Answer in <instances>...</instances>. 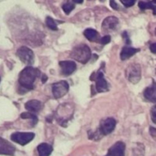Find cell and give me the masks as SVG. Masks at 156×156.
<instances>
[{
  "label": "cell",
  "mask_w": 156,
  "mask_h": 156,
  "mask_svg": "<svg viewBox=\"0 0 156 156\" xmlns=\"http://www.w3.org/2000/svg\"><path fill=\"white\" fill-rule=\"evenodd\" d=\"M127 79L133 84H136L141 80V68L138 64H132L126 69Z\"/></svg>",
  "instance_id": "277c9868"
},
{
  "label": "cell",
  "mask_w": 156,
  "mask_h": 156,
  "mask_svg": "<svg viewBox=\"0 0 156 156\" xmlns=\"http://www.w3.org/2000/svg\"><path fill=\"white\" fill-rule=\"evenodd\" d=\"M116 126V121L113 118H107L101 122L99 133L101 135H108L113 132Z\"/></svg>",
  "instance_id": "52a82bcc"
},
{
  "label": "cell",
  "mask_w": 156,
  "mask_h": 156,
  "mask_svg": "<svg viewBox=\"0 0 156 156\" xmlns=\"http://www.w3.org/2000/svg\"><path fill=\"white\" fill-rule=\"evenodd\" d=\"M46 24L52 30H57L58 29V27H57V24H56L55 20L53 18H51L50 16H48L46 18Z\"/></svg>",
  "instance_id": "ac0fdd59"
},
{
  "label": "cell",
  "mask_w": 156,
  "mask_h": 156,
  "mask_svg": "<svg viewBox=\"0 0 156 156\" xmlns=\"http://www.w3.org/2000/svg\"><path fill=\"white\" fill-rule=\"evenodd\" d=\"M119 24V20L115 16H109L105 18L102 22V28L103 31H112L114 30Z\"/></svg>",
  "instance_id": "8fae6325"
},
{
  "label": "cell",
  "mask_w": 156,
  "mask_h": 156,
  "mask_svg": "<svg viewBox=\"0 0 156 156\" xmlns=\"http://www.w3.org/2000/svg\"><path fill=\"white\" fill-rule=\"evenodd\" d=\"M100 41H101V44H103V45H106V44H108V43H110L111 42V37L110 36H104L103 37H101V39H100Z\"/></svg>",
  "instance_id": "603a6c76"
},
{
  "label": "cell",
  "mask_w": 156,
  "mask_h": 156,
  "mask_svg": "<svg viewBox=\"0 0 156 156\" xmlns=\"http://www.w3.org/2000/svg\"><path fill=\"white\" fill-rule=\"evenodd\" d=\"M110 5H111V6H112V8H113V9H118V5L116 4V2H115V0H110Z\"/></svg>",
  "instance_id": "d4e9b609"
},
{
  "label": "cell",
  "mask_w": 156,
  "mask_h": 156,
  "mask_svg": "<svg viewBox=\"0 0 156 156\" xmlns=\"http://www.w3.org/2000/svg\"><path fill=\"white\" fill-rule=\"evenodd\" d=\"M52 151V146L48 144H41L37 146V152L39 156H49Z\"/></svg>",
  "instance_id": "9a60e30c"
},
{
  "label": "cell",
  "mask_w": 156,
  "mask_h": 156,
  "mask_svg": "<svg viewBox=\"0 0 156 156\" xmlns=\"http://www.w3.org/2000/svg\"><path fill=\"white\" fill-rule=\"evenodd\" d=\"M47 80H48L47 76H46V75H43V77H42V82H43V83H45V82L47 81Z\"/></svg>",
  "instance_id": "4316f807"
},
{
  "label": "cell",
  "mask_w": 156,
  "mask_h": 156,
  "mask_svg": "<svg viewBox=\"0 0 156 156\" xmlns=\"http://www.w3.org/2000/svg\"><path fill=\"white\" fill-rule=\"evenodd\" d=\"M20 117L23 119H31L33 121V125L37 122V117L32 112H24L20 115Z\"/></svg>",
  "instance_id": "e0dca14e"
},
{
  "label": "cell",
  "mask_w": 156,
  "mask_h": 156,
  "mask_svg": "<svg viewBox=\"0 0 156 156\" xmlns=\"http://www.w3.org/2000/svg\"><path fill=\"white\" fill-rule=\"evenodd\" d=\"M150 50H151L153 53L156 54V43H154V44H152V45L150 46Z\"/></svg>",
  "instance_id": "484cf974"
},
{
  "label": "cell",
  "mask_w": 156,
  "mask_h": 156,
  "mask_svg": "<svg viewBox=\"0 0 156 156\" xmlns=\"http://www.w3.org/2000/svg\"><path fill=\"white\" fill-rule=\"evenodd\" d=\"M39 74L40 72L37 69L28 66L20 72L18 79L19 84L27 90H30L34 89V82L36 79L39 76Z\"/></svg>",
  "instance_id": "6da1fadb"
},
{
  "label": "cell",
  "mask_w": 156,
  "mask_h": 156,
  "mask_svg": "<svg viewBox=\"0 0 156 156\" xmlns=\"http://www.w3.org/2000/svg\"><path fill=\"white\" fill-rule=\"evenodd\" d=\"M151 119L154 123H156V105H154L151 110Z\"/></svg>",
  "instance_id": "7402d4cb"
},
{
  "label": "cell",
  "mask_w": 156,
  "mask_h": 156,
  "mask_svg": "<svg viewBox=\"0 0 156 156\" xmlns=\"http://www.w3.org/2000/svg\"><path fill=\"white\" fill-rule=\"evenodd\" d=\"M25 108H26V110L28 111L29 112L35 113V112L40 111V109L42 108V103H41L39 101L32 100V101H27V102L25 104Z\"/></svg>",
  "instance_id": "7c38bea8"
},
{
  "label": "cell",
  "mask_w": 156,
  "mask_h": 156,
  "mask_svg": "<svg viewBox=\"0 0 156 156\" xmlns=\"http://www.w3.org/2000/svg\"><path fill=\"white\" fill-rule=\"evenodd\" d=\"M0 80H1V79H0Z\"/></svg>",
  "instance_id": "1f68e13d"
},
{
  "label": "cell",
  "mask_w": 156,
  "mask_h": 156,
  "mask_svg": "<svg viewBox=\"0 0 156 156\" xmlns=\"http://www.w3.org/2000/svg\"><path fill=\"white\" fill-rule=\"evenodd\" d=\"M121 2L126 7H130V6H133L135 4L136 0H121Z\"/></svg>",
  "instance_id": "44dd1931"
},
{
  "label": "cell",
  "mask_w": 156,
  "mask_h": 156,
  "mask_svg": "<svg viewBox=\"0 0 156 156\" xmlns=\"http://www.w3.org/2000/svg\"><path fill=\"white\" fill-rule=\"evenodd\" d=\"M140 49L138 48H130V47H124L121 52V59L122 60H125L130 58L131 57H133L134 54H136Z\"/></svg>",
  "instance_id": "5bb4252c"
},
{
  "label": "cell",
  "mask_w": 156,
  "mask_h": 156,
  "mask_svg": "<svg viewBox=\"0 0 156 156\" xmlns=\"http://www.w3.org/2000/svg\"><path fill=\"white\" fill-rule=\"evenodd\" d=\"M153 3H154V4H156V0H153Z\"/></svg>",
  "instance_id": "f546056e"
},
{
  "label": "cell",
  "mask_w": 156,
  "mask_h": 156,
  "mask_svg": "<svg viewBox=\"0 0 156 156\" xmlns=\"http://www.w3.org/2000/svg\"><path fill=\"white\" fill-rule=\"evenodd\" d=\"M144 98L151 102H156V87L155 86H151L148 87L144 90Z\"/></svg>",
  "instance_id": "4fadbf2b"
},
{
  "label": "cell",
  "mask_w": 156,
  "mask_h": 156,
  "mask_svg": "<svg viewBox=\"0 0 156 156\" xmlns=\"http://www.w3.org/2000/svg\"><path fill=\"white\" fill-rule=\"evenodd\" d=\"M156 5H154L152 3H147V2H139V7L143 10H145V9H154Z\"/></svg>",
  "instance_id": "ffe728a7"
},
{
  "label": "cell",
  "mask_w": 156,
  "mask_h": 156,
  "mask_svg": "<svg viewBox=\"0 0 156 156\" xmlns=\"http://www.w3.org/2000/svg\"><path fill=\"white\" fill-rule=\"evenodd\" d=\"M155 34H156V29H155Z\"/></svg>",
  "instance_id": "4dcf8cb0"
},
{
  "label": "cell",
  "mask_w": 156,
  "mask_h": 156,
  "mask_svg": "<svg viewBox=\"0 0 156 156\" xmlns=\"http://www.w3.org/2000/svg\"><path fill=\"white\" fill-rule=\"evenodd\" d=\"M74 7H75L74 4H72V3H70V2H67L66 4L63 5L62 9H63V11H64L66 14H69V13L74 9Z\"/></svg>",
  "instance_id": "d6986e66"
},
{
  "label": "cell",
  "mask_w": 156,
  "mask_h": 156,
  "mask_svg": "<svg viewBox=\"0 0 156 156\" xmlns=\"http://www.w3.org/2000/svg\"><path fill=\"white\" fill-rule=\"evenodd\" d=\"M74 3H77V4H81L83 2V0H73Z\"/></svg>",
  "instance_id": "83f0119b"
},
{
  "label": "cell",
  "mask_w": 156,
  "mask_h": 156,
  "mask_svg": "<svg viewBox=\"0 0 156 156\" xmlns=\"http://www.w3.org/2000/svg\"><path fill=\"white\" fill-rule=\"evenodd\" d=\"M16 55L17 57L19 58V59L27 64V65H29L31 66L33 63H34V59H35V57H34V53L33 51L28 48L27 47H21L17 49V52H16Z\"/></svg>",
  "instance_id": "3957f363"
},
{
  "label": "cell",
  "mask_w": 156,
  "mask_h": 156,
  "mask_svg": "<svg viewBox=\"0 0 156 156\" xmlns=\"http://www.w3.org/2000/svg\"><path fill=\"white\" fill-rule=\"evenodd\" d=\"M153 11H154V14L156 16V6L154 8V9H153Z\"/></svg>",
  "instance_id": "f1b7e54d"
},
{
  "label": "cell",
  "mask_w": 156,
  "mask_h": 156,
  "mask_svg": "<svg viewBox=\"0 0 156 156\" xmlns=\"http://www.w3.org/2000/svg\"><path fill=\"white\" fill-rule=\"evenodd\" d=\"M150 134L156 141V129L154 127H150Z\"/></svg>",
  "instance_id": "cb8c5ba5"
},
{
  "label": "cell",
  "mask_w": 156,
  "mask_h": 156,
  "mask_svg": "<svg viewBox=\"0 0 156 156\" xmlns=\"http://www.w3.org/2000/svg\"><path fill=\"white\" fill-rule=\"evenodd\" d=\"M59 66L61 68V72L64 76H69L72 74L76 69V63L71 60H64L59 62Z\"/></svg>",
  "instance_id": "30bf717a"
},
{
  "label": "cell",
  "mask_w": 156,
  "mask_h": 156,
  "mask_svg": "<svg viewBox=\"0 0 156 156\" xmlns=\"http://www.w3.org/2000/svg\"><path fill=\"white\" fill-rule=\"evenodd\" d=\"M90 80L96 81V90L98 92H105L109 90L108 82L104 79L103 73L101 71H99L95 77H90Z\"/></svg>",
  "instance_id": "ba28073f"
},
{
  "label": "cell",
  "mask_w": 156,
  "mask_h": 156,
  "mask_svg": "<svg viewBox=\"0 0 156 156\" xmlns=\"http://www.w3.org/2000/svg\"><path fill=\"white\" fill-rule=\"evenodd\" d=\"M69 88V87L68 82L61 80V81L56 82L52 85V93L56 99H59L68 93Z\"/></svg>",
  "instance_id": "8992f818"
},
{
  "label": "cell",
  "mask_w": 156,
  "mask_h": 156,
  "mask_svg": "<svg viewBox=\"0 0 156 156\" xmlns=\"http://www.w3.org/2000/svg\"><path fill=\"white\" fill-rule=\"evenodd\" d=\"M84 36L90 41H99V39H100V35H99L98 31H96L95 29H92V28L86 29L84 31Z\"/></svg>",
  "instance_id": "2e32d148"
},
{
  "label": "cell",
  "mask_w": 156,
  "mask_h": 156,
  "mask_svg": "<svg viewBox=\"0 0 156 156\" xmlns=\"http://www.w3.org/2000/svg\"><path fill=\"white\" fill-rule=\"evenodd\" d=\"M35 137L33 133H15L11 135V140L20 145H26Z\"/></svg>",
  "instance_id": "5b68a950"
},
{
  "label": "cell",
  "mask_w": 156,
  "mask_h": 156,
  "mask_svg": "<svg viewBox=\"0 0 156 156\" xmlns=\"http://www.w3.org/2000/svg\"><path fill=\"white\" fill-rule=\"evenodd\" d=\"M125 155V144L122 142H117L110 149L105 156H124Z\"/></svg>",
  "instance_id": "9c48e42d"
},
{
  "label": "cell",
  "mask_w": 156,
  "mask_h": 156,
  "mask_svg": "<svg viewBox=\"0 0 156 156\" xmlns=\"http://www.w3.org/2000/svg\"><path fill=\"white\" fill-rule=\"evenodd\" d=\"M70 56L75 60L85 64L90 60V58L91 57V51L87 45L82 44V45H79V46L75 47L73 48Z\"/></svg>",
  "instance_id": "7a4b0ae2"
}]
</instances>
